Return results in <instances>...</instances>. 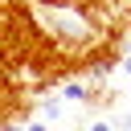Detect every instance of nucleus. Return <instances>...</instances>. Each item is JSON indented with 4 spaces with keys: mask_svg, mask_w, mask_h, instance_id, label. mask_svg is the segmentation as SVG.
<instances>
[{
    "mask_svg": "<svg viewBox=\"0 0 131 131\" xmlns=\"http://www.w3.org/2000/svg\"><path fill=\"white\" fill-rule=\"evenodd\" d=\"M61 98H70V102H90V86H86V82H66V86H61Z\"/></svg>",
    "mask_w": 131,
    "mask_h": 131,
    "instance_id": "1",
    "label": "nucleus"
},
{
    "mask_svg": "<svg viewBox=\"0 0 131 131\" xmlns=\"http://www.w3.org/2000/svg\"><path fill=\"white\" fill-rule=\"evenodd\" d=\"M25 131H49V123H29Z\"/></svg>",
    "mask_w": 131,
    "mask_h": 131,
    "instance_id": "2",
    "label": "nucleus"
},
{
    "mask_svg": "<svg viewBox=\"0 0 131 131\" xmlns=\"http://www.w3.org/2000/svg\"><path fill=\"white\" fill-rule=\"evenodd\" d=\"M119 66H123V74H131V53H127V57H123Z\"/></svg>",
    "mask_w": 131,
    "mask_h": 131,
    "instance_id": "3",
    "label": "nucleus"
},
{
    "mask_svg": "<svg viewBox=\"0 0 131 131\" xmlns=\"http://www.w3.org/2000/svg\"><path fill=\"white\" fill-rule=\"evenodd\" d=\"M123 131H131V111H127V119H123Z\"/></svg>",
    "mask_w": 131,
    "mask_h": 131,
    "instance_id": "4",
    "label": "nucleus"
},
{
    "mask_svg": "<svg viewBox=\"0 0 131 131\" xmlns=\"http://www.w3.org/2000/svg\"><path fill=\"white\" fill-rule=\"evenodd\" d=\"M41 4H70V0H41Z\"/></svg>",
    "mask_w": 131,
    "mask_h": 131,
    "instance_id": "5",
    "label": "nucleus"
},
{
    "mask_svg": "<svg viewBox=\"0 0 131 131\" xmlns=\"http://www.w3.org/2000/svg\"><path fill=\"white\" fill-rule=\"evenodd\" d=\"M4 131H25V127H4Z\"/></svg>",
    "mask_w": 131,
    "mask_h": 131,
    "instance_id": "6",
    "label": "nucleus"
},
{
    "mask_svg": "<svg viewBox=\"0 0 131 131\" xmlns=\"http://www.w3.org/2000/svg\"><path fill=\"white\" fill-rule=\"evenodd\" d=\"M78 131H90V127H78Z\"/></svg>",
    "mask_w": 131,
    "mask_h": 131,
    "instance_id": "7",
    "label": "nucleus"
},
{
    "mask_svg": "<svg viewBox=\"0 0 131 131\" xmlns=\"http://www.w3.org/2000/svg\"><path fill=\"white\" fill-rule=\"evenodd\" d=\"M49 131H57V127H49Z\"/></svg>",
    "mask_w": 131,
    "mask_h": 131,
    "instance_id": "8",
    "label": "nucleus"
}]
</instances>
